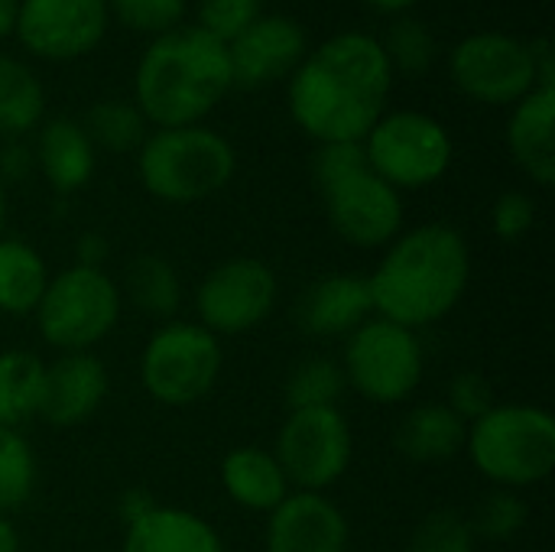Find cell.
<instances>
[{
	"label": "cell",
	"mask_w": 555,
	"mask_h": 552,
	"mask_svg": "<svg viewBox=\"0 0 555 552\" xmlns=\"http://www.w3.org/2000/svg\"><path fill=\"white\" fill-rule=\"evenodd\" d=\"M393 68L371 33H335L289 78V114L319 143H361L384 117Z\"/></svg>",
	"instance_id": "1"
},
{
	"label": "cell",
	"mask_w": 555,
	"mask_h": 552,
	"mask_svg": "<svg viewBox=\"0 0 555 552\" xmlns=\"http://www.w3.org/2000/svg\"><path fill=\"white\" fill-rule=\"evenodd\" d=\"M472 251L459 228L433 221L397 234L367 277L374 316L403 329L442 322L465 296Z\"/></svg>",
	"instance_id": "2"
},
{
	"label": "cell",
	"mask_w": 555,
	"mask_h": 552,
	"mask_svg": "<svg viewBox=\"0 0 555 552\" xmlns=\"http://www.w3.org/2000/svg\"><path fill=\"white\" fill-rule=\"evenodd\" d=\"M231 88L228 42L202 26H176L156 36L133 75L137 111L159 130L198 124Z\"/></svg>",
	"instance_id": "3"
},
{
	"label": "cell",
	"mask_w": 555,
	"mask_h": 552,
	"mask_svg": "<svg viewBox=\"0 0 555 552\" xmlns=\"http://www.w3.org/2000/svg\"><path fill=\"white\" fill-rule=\"evenodd\" d=\"M465 452L494 488H533L555 468L553 413L533 403H494L468 423Z\"/></svg>",
	"instance_id": "4"
},
{
	"label": "cell",
	"mask_w": 555,
	"mask_h": 552,
	"mask_svg": "<svg viewBox=\"0 0 555 552\" xmlns=\"http://www.w3.org/2000/svg\"><path fill=\"white\" fill-rule=\"evenodd\" d=\"M237 169L234 146L211 127H166L140 143L137 172L143 189L169 205L202 202L221 192Z\"/></svg>",
	"instance_id": "5"
},
{
	"label": "cell",
	"mask_w": 555,
	"mask_h": 552,
	"mask_svg": "<svg viewBox=\"0 0 555 552\" xmlns=\"http://www.w3.org/2000/svg\"><path fill=\"white\" fill-rule=\"evenodd\" d=\"M120 319V286L104 267L72 264L49 277L36 306V325L46 345L68 351H91L101 345Z\"/></svg>",
	"instance_id": "6"
},
{
	"label": "cell",
	"mask_w": 555,
	"mask_h": 552,
	"mask_svg": "<svg viewBox=\"0 0 555 552\" xmlns=\"http://www.w3.org/2000/svg\"><path fill=\"white\" fill-rule=\"evenodd\" d=\"M221 342L198 322H163L143 355H140V384L163 407H192L205 400L221 377Z\"/></svg>",
	"instance_id": "7"
},
{
	"label": "cell",
	"mask_w": 555,
	"mask_h": 552,
	"mask_svg": "<svg viewBox=\"0 0 555 552\" xmlns=\"http://www.w3.org/2000/svg\"><path fill=\"white\" fill-rule=\"evenodd\" d=\"M345 381L354 394L377 407H393L410 400L426 374L423 342L413 329L371 316L345 342L341 358Z\"/></svg>",
	"instance_id": "8"
},
{
	"label": "cell",
	"mask_w": 555,
	"mask_h": 552,
	"mask_svg": "<svg viewBox=\"0 0 555 552\" xmlns=\"http://www.w3.org/2000/svg\"><path fill=\"white\" fill-rule=\"evenodd\" d=\"M371 172H377L397 192L426 189L439 182L452 166L449 130L423 111L384 114L361 140Z\"/></svg>",
	"instance_id": "9"
},
{
	"label": "cell",
	"mask_w": 555,
	"mask_h": 552,
	"mask_svg": "<svg viewBox=\"0 0 555 552\" xmlns=\"http://www.w3.org/2000/svg\"><path fill=\"white\" fill-rule=\"evenodd\" d=\"M289 488L325 495L338 485L351 465L354 439L345 413L338 407L322 410H289L276 433L273 449Z\"/></svg>",
	"instance_id": "10"
},
{
	"label": "cell",
	"mask_w": 555,
	"mask_h": 552,
	"mask_svg": "<svg viewBox=\"0 0 555 552\" xmlns=\"http://www.w3.org/2000/svg\"><path fill=\"white\" fill-rule=\"evenodd\" d=\"M455 85L481 104H517L537 88V65L530 42L501 29L472 33L455 42L449 59Z\"/></svg>",
	"instance_id": "11"
},
{
	"label": "cell",
	"mask_w": 555,
	"mask_h": 552,
	"mask_svg": "<svg viewBox=\"0 0 555 552\" xmlns=\"http://www.w3.org/2000/svg\"><path fill=\"white\" fill-rule=\"evenodd\" d=\"M276 273L257 257H231L205 273L195 290L198 325L211 335H244L276 306Z\"/></svg>",
	"instance_id": "12"
},
{
	"label": "cell",
	"mask_w": 555,
	"mask_h": 552,
	"mask_svg": "<svg viewBox=\"0 0 555 552\" xmlns=\"http://www.w3.org/2000/svg\"><path fill=\"white\" fill-rule=\"evenodd\" d=\"M322 192L328 224L341 241L361 251L387 247L403 228V198L393 185H387L371 166H361Z\"/></svg>",
	"instance_id": "13"
},
{
	"label": "cell",
	"mask_w": 555,
	"mask_h": 552,
	"mask_svg": "<svg viewBox=\"0 0 555 552\" xmlns=\"http://www.w3.org/2000/svg\"><path fill=\"white\" fill-rule=\"evenodd\" d=\"M107 20V0H20L13 33L26 52L49 62H68L98 49Z\"/></svg>",
	"instance_id": "14"
},
{
	"label": "cell",
	"mask_w": 555,
	"mask_h": 552,
	"mask_svg": "<svg viewBox=\"0 0 555 552\" xmlns=\"http://www.w3.org/2000/svg\"><path fill=\"white\" fill-rule=\"evenodd\" d=\"M234 88L270 85L306 59V29L280 13L257 16L237 39L228 42Z\"/></svg>",
	"instance_id": "15"
},
{
	"label": "cell",
	"mask_w": 555,
	"mask_h": 552,
	"mask_svg": "<svg viewBox=\"0 0 555 552\" xmlns=\"http://www.w3.org/2000/svg\"><path fill=\"white\" fill-rule=\"evenodd\" d=\"M267 517V552H351L348 517L325 495L289 491Z\"/></svg>",
	"instance_id": "16"
},
{
	"label": "cell",
	"mask_w": 555,
	"mask_h": 552,
	"mask_svg": "<svg viewBox=\"0 0 555 552\" xmlns=\"http://www.w3.org/2000/svg\"><path fill=\"white\" fill-rule=\"evenodd\" d=\"M107 387V368L94 351H68L46 364L39 420L55 429H75L101 410Z\"/></svg>",
	"instance_id": "17"
},
{
	"label": "cell",
	"mask_w": 555,
	"mask_h": 552,
	"mask_svg": "<svg viewBox=\"0 0 555 552\" xmlns=\"http://www.w3.org/2000/svg\"><path fill=\"white\" fill-rule=\"evenodd\" d=\"M374 316L367 277L332 273L309 283L296 303V325L315 338H348Z\"/></svg>",
	"instance_id": "18"
},
{
	"label": "cell",
	"mask_w": 555,
	"mask_h": 552,
	"mask_svg": "<svg viewBox=\"0 0 555 552\" xmlns=\"http://www.w3.org/2000/svg\"><path fill=\"white\" fill-rule=\"evenodd\" d=\"M555 85H537L514 104L507 120V146L514 163L543 189L555 182Z\"/></svg>",
	"instance_id": "19"
},
{
	"label": "cell",
	"mask_w": 555,
	"mask_h": 552,
	"mask_svg": "<svg viewBox=\"0 0 555 552\" xmlns=\"http://www.w3.org/2000/svg\"><path fill=\"white\" fill-rule=\"evenodd\" d=\"M120 552H224V543L205 517L185 508L153 504L127 521Z\"/></svg>",
	"instance_id": "20"
},
{
	"label": "cell",
	"mask_w": 555,
	"mask_h": 552,
	"mask_svg": "<svg viewBox=\"0 0 555 552\" xmlns=\"http://www.w3.org/2000/svg\"><path fill=\"white\" fill-rule=\"evenodd\" d=\"M221 485L237 508L254 514H270L293 491L276 455L260 446L231 449L221 462Z\"/></svg>",
	"instance_id": "21"
},
{
	"label": "cell",
	"mask_w": 555,
	"mask_h": 552,
	"mask_svg": "<svg viewBox=\"0 0 555 552\" xmlns=\"http://www.w3.org/2000/svg\"><path fill=\"white\" fill-rule=\"evenodd\" d=\"M33 156H36V166L42 169L46 182L62 195L88 185V179L94 172V143L88 140L85 127L72 117L46 120Z\"/></svg>",
	"instance_id": "22"
},
{
	"label": "cell",
	"mask_w": 555,
	"mask_h": 552,
	"mask_svg": "<svg viewBox=\"0 0 555 552\" xmlns=\"http://www.w3.org/2000/svg\"><path fill=\"white\" fill-rule=\"evenodd\" d=\"M465 436H468V423L459 420L446 403H423L403 416L393 446L403 459L416 465H436L462 455Z\"/></svg>",
	"instance_id": "23"
},
{
	"label": "cell",
	"mask_w": 555,
	"mask_h": 552,
	"mask_svg": "<svg viewBox=\"0 0 555 552\" xmlns=\"http://www.w3.org/2000/svg\"><path fill=\"white\" fill-rule=\"evenodd\" d=\"M46 283H49V270L42 254L20 238H0V312L7 316L36 312Z\"/></svg>",
	"instance_id": "24"
},
{
	"label": "cell",
	"mask_w": 555,
	"mask_h": 552,
	"mask_svg": "<svg viewBox=\"0 0 555 552\" xmlns=\"http://www.w3.org/2000/svg\"><path fill=\"white\" fill-rule=\"evenodd\" d=\"M46 111V91L36 72L0 52V137L3 140H20L29 133Z\"/></svg>",
	"instance_id": "25"
},
{
	"label": "cell",
	"mask_w": 555,
	"mask_h": 552,
	"mask_svg": "<svg viewBox=\"0 0 555 552\" xmlns=\"http://www.w3.org/2000/svg\"><path fill=\"white\" fill-rule=\"evenodd\" d=\"M46 364L33 351H0V426L20 429L39 416Z\"/></svg>",
	"instance_id": "26"
},
{
	"label": "cell",
	"mask_w": 555,
	"mask_h": 552,
	"mask_svg": "<svg viewBox=\"0 0 555 552\" xmlns=\"http://www.w3.org/2000/svg\"><path fill=\"white\" fill-rule=\"evenodd\" d=\"M124 290L140 312H146L150 319H159V322H172V316L182 306V280H179L176 267L159 254L137 257L127 270Z\"/></svg>",
	"instance_id": "27"
},
{
	"label": "cell",
	"mask_w": 555,
	"mask_h": 552,
	"mask_svg": "<svg viewBox=\"0 0 555 552\" xmlns=\"http://www.w3.org/2000/svg\"><path fill=\"white\" fill-rule=\"evenodd\" d=\"M348 381L338 361L332 358H306L286 377V407L289 410H322L338 407Z\"/></svg>",
	"instance_id": "28"
},
{
	"label": "cell",
	"mask_w": 555,
	"mask_h": 552,
	"mask_svg": "<svg viewBox=\"0 0 555 552\" xmlns=\"http://www.w3.org/2000/svg\"><path fill=\"white\" fill-rule=\"evenodd\" d=\"M85 133L94 143V150H111V153H130L140 150L146 140V117L137 111V104L127 101H98L85 114Z\"/></svg>",
	"instance_id": "29"
},
{
	"label": "cell",
	"mask_w": 555,
	"mask_h": 552,
	"mask_svg": "<svg viewBox=\"0 0 555 552\" xmlns=\"http://www.w3.org/2000/svg\"><path fill=\"white\" fill-rule=\"evenodd\" d=\"M36 488V455L20 429L0 426V514L20 511Z\"/></svg>",
	"instance_id": "30"
},
{
	"label": "cell",
	"mask_w": 555,
	"mask_h": 552,
	"mask_svg": "<svg viewBox=\"0 0 555 552\" xmlns=\"http://www.w3.org/2000/svg\"><path fill=\"white\" fill-rule=\"evenodd\" d=\"M384 52L393 72L403 75H423L436 62V36L426 23L413 16H397L384 36Z\"/></svg>",
	"instance_id": "31"
},
{
	"label": "cell",
	"mask_w": 555,
	"mask_h": 552,
	"mask_svg": "<svg viewBox=\"0 0 555 552\" xmlns=\"http://www.w3.org/2000/svg\"><path fill=\"white\" fill-rule=\"evenodd\" d=\"M530 517V508L527 501L520 498V491H511V488H494L481 498V504L475 508V514L468 517L475 537H485V540H511L524 530Z\"/></svg>",
	"instance_id": "32"
},
{
	"label": "cell",
	"mask_w": 555,
	"mask_h": 552,
	"mask_svg": "<svg viewBox=\"0 0 555 552\" xmlns=\"http://www.w3.org/2000/svg\"><path fill=\"white\" fill-rule=\"evenodd\" d=\"M478 537L465 514L459 511H433L423 517L406 543V552H475Z\"/></svg>",
	"instance_id": "33"
},
{
	"label": "cell",
	"mask_w": 555,
	"mask_h": 552,
	"mask_svg": "<svg viewBox=\"0 0 555 552\" xmlns=\"http://www.w3.org/2000/svg\"><path fill=\"white\" fill-rule=\"evenodd\" d=\"M107 10L137 33L163 36L182 23L189 0H107Z\"/></svg>",
	"instance_id": "34"
},
{
	"label": "cell",
	"mask_w": 555,
	"mask_h": 552,
	"mask_svg": "<svg viewBox=\"0 0 555 552\" xmlns=\"http://www.w3.org/2000/svg\"><path fill=\"white\" fill-rule=\"evenodd\" d=\"M257 16H263V0H198V26L221 42L237 39Z\"/></svg>",
	"instance_id": "35"
},
{
	"label": "cell",
	"mask_w": 555,
	"mask_h": 552,
	"mask_svg": "<svg viewBox=\"0 0 555 552\" xmlns=\"http://www.w3.org/2000/svg\"><path fill=\"white\" fill-rule=\"evenodd\" d=\"M537 224V202L527 192H504L491 208V231L504 244H517Z\"/></svg>",
	"instance_id": "36"
},
{
	"label": "cell",
	"mask_w": 555,
	"mask_h": 552,
	"mask_svg": "<svg viewBox=\"0 0 555 552\" xmlns=\"http://www.w3.org/2000/svg\"><path fill=\"white\" fill-rule=\"evenodd\" d=\"M446 407H449L459 420L475 423L478 416H485V413L494 407V387H491L488 377H481V374H475V371H465V374L452 377Z\"/></svg>",
	"instance_id": "37"
},
{
	"label": "cell",
	"mask_w": 555,
	"mask_h": 552,
	"mask_svg": "<svg viewBox=\"0 0 555 552\" xmlns=\"http://www.w3.org/2000/svg\"><path fill=\"white\" fill-rule=\"evenodd\" d=\"M361 166H367L361 143H319V150L312 156V179L319 189H325L328 182H335Z\"/></svg>",
	"instance_id": "38"
},
{
	"label": "cell",
	"mask_w": 555,
	"mask_h": 552,
	"mask_svg": "<svg viewBox=\"0 0 555 552\" xmlns=\"http://www.w3.org/2000/svg\"><path fill=\"white\" fill-rule=\"evenodd\" d=\"M36 166V156L26 143L20 140H7V146L0 150V182H23Z\"/></svg>",
	"instance_id": "39"
},
{
	"label": "cell",
	"mask_w": 555,
	"mask_h": 552,
	"mask_svg": "<svg viewBox=\"0 0 555 552\" xmlns=\"http://www.w3.org/2000/svg\"><path fill=\"white\" fill-rule=\"evenodd\" d=\"M107 257V241L101 234H81L75 244V264L81 267H101Z\"/></svg>",
	"instance_id": "40"
},
{
	"label": "cell",
	"mask_w": 555,
	"mask_h": 552,
	"mask_svg": "<svg viewBox=\"0 0 555 552\" xmlns=\"http://www.w3.org/2000/svg\"><path fill=\"white\" fill-rule=\"evenodd\" d=\"M16 10H20V0H0V39L13 33V26H16Z\"/></svg>",
	"instance_id": "41"
},
{
	"label": "cell",
	"mask_w": 555,
	"mask_h": 552,
	"mask_svg": "<svg viewBox=\"0 0 555 552\" xmlns=\"http://www.w3.org/2000/svg\"><path fill=\"white\" fill-rule=\"evenodd\" d=\"M0 552H20V534L3 514H0Z\"/></svg>",
	"instance_id": "42"
},
{
	"label": "cell",
	"mask_w": 555,
	"mask_h": 552,
	"mask_svg": "<svg viewBox=\"0 0 555 552\" xmlns=\"http://www.w3.org/2000/svg\"><path fill=\"white\" fill-rule=\"evenodd\" d=\"M371 10H380V13H406L410 7H416L420 0H364Z\"/></svg>",
	"instance_id": "43"
},
{
	"label": "cell",
	"mask_w": 555,
	"mask_h": 552,
	"mask_svg": "<svg viewBox=\"0 0 555 552\" xmlns=\"http://www.w3.org/2000/svg\"><path fill=\"white\" fill-rule=\"evenodd\" d=\"M3 228H7V185L0 182V238H3Z\"/></svg>",
	"instance_id": "44"
}]
</instances>
